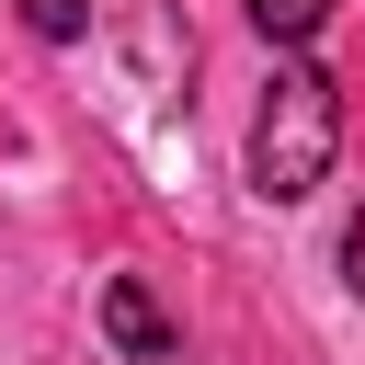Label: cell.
<instances>
[{"label": "cell", "instance_id": "1", "mask_svg": "<svg viewBox=\"0 0 365 365\" xmlns=\"http://www.w3.org/2000/svg\"><path fill=\"white\" fill-rule=\"evenodd\" d=\"M342 160V80L319 57H274L262 103H251V194L262 205H308Z\"/></svg>", "mask_w": 365, "mask_h": 365}, {"label": "cell", "instance_id": "2", "mask_svg": "<svg viewBox=\"0 0 365 365\" xmlns=\"http://www.w3.org/2000/svg\"><path fill=\"white\" fill-rule=\"evenodd\" d=\"M103 342H114L125 365H171V354H182V331L160 319V297H148L137 274H114V285H103Z\"/></svg>", "mask_w": 365, "mask_h": 365}, {"label": "cell", "instance_id": "3", "mask_svg": "<svg viewBox=\"0 0 365 365\" xmlns=\"http://www.w3.org/2000/svg\"><path fill=\"white\" fill-rule=\"evenodd\" d=\"M319 23H331V0H251V34L262 46H308Z\"/></svg>", "mask_w": 365, "mask_h": 365}, {"label": "cell", "instance_id": "4", "mask_svg": "<svg viewBox=\"0 0 365 365\" xmlns=\"http://www.w3.org/2000/svg\"><path fill=\"white\" fill-rule=\"evenodd\" d=\"M11 11H23L46 46H80V34H91V0H11Z\"/></svg>", "mask_w": 365, "mask_h": 365}, {"label": "cell", "instance_id": "5", "mask_svg": "<svg viewBox=\"0 0 365 365\" xmlns=\"http://www.w3.org/2000/svg\"><path fill=\"white\" fill-rule=\"evenodd\" d=\"M342 285H354V297H365V205H354V217H342Z\"/></svg>", "mask_w": 365, "mask_h": 365}]
</instances>
